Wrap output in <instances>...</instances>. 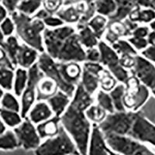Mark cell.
<instances>
[{
	"mask_svg": "<svg viewBox=\"0 0 155 155\" xmlns=\"http://www.w3.org/2000/svg\"><path fill=\"white\" fill-rule=\"evenodd\" d=\"M44 52L59 63L85 61V50L78 41L77 30L64 25L56 29L46 28L43 34Z\"/></svg>",
	"mask_w": 155,
	"mask_h": 155,
	"instance_id": "obj_1",
	"label": "cell"
},
{
	"mask_svg": "<svg viewBox=\"0 0 155 155\" xmlns=\"http://www.w3.org/2000/svg\"><path fill=\"white\" fill-rule=\"evenodd\" d=\"M61 118V124L75 143L80 155H87L92 124L85 112L69 105Z\"/></svg>",
	"mask_w": 155,
	"mask_h": 155,
	"instance_id": "obj_2",
	"label": "cell"
},
{
	"mask_svg": "<svg viewBox=\"0 0 155 155\" xmlns=\"http://www.w3.org/2000/svg\"><path fill=\"white\" fill-rule=\"evenodd\" d=\"M9 16L14 22L16 37L21 43L34 48L41 54L44 53L45 51L43 34L47 28L44 22L17 11Z\"/></svg>",
	"mask_w": 155,
	"mask_h": 155,
	"instance_id": "obj_3",
	"label": "cell"
},
{
	"mask_svg": "<svg viewBox=\"0 0 155 155\" xmlns=\"http://www.w3.org/2000/svg\"><path fill=\"white\" fill-rule=\"evenodd\" d=\"M36 155H80L75 143L64 127L54 137L44 140L35 150Z\"/></svg>",
	"mask_w": 155,
	"mask_h": 155,
	"instance_id": "obj_4",
	"label": "cell"
},
{
	"mask_svg": "<svg viewBox=\"0 0 155 155\" xmlns=\"http://www.w3.org/2000/svg\"><path fill=\"white\" fill-rule=\"evenodd\" d=\"M136 113L130 111L116 112L107 114L98 125L104 136H128L134 124Z\"/></svg>",
	"mask_w": 155,
	"mask_h": 155,
	"instance_id": "obj_5",
	"label": "cell"
},
{
	"mask_svg": "<svg viewBox=\"0 0 155 155\" xmlns=\"http://www.w3.org/2000/svg\"><path fill=\"white\" fill-rule=\"evenodd\" d=\"M124 104L127 111L137 113L140 111L150 98V89L141 84L135 76L131 74L126 83Z\"/></svg>",
	"mask_w": 155,
	"mask_h": 155,
	"instance_id": "obj_6",
	"label": "cell"
},
{
	"mask_svg": "<svg viewBox=\"0 0 155 155\" xmlns=\"http://www.w3.org/2000/svg\"><path fill=\"white\" fill-rule=\"evenodd\" d=\"M108 147L113 152L121 155H155L146 144L128 136H105Z\"/></svg>",
	"mask_w": 155,
	"mask_h": 155,
	"instance_id": "obj_7",
	"label": "cell"
},
{
	"mask_svg": "<svg viewBox=\"0 0 155 155\" xmlns=\"http://www.w3.org/2000/svg\"><path fill=\"white\" fill-rule=\"evenodd\" d=\"M98 48L100 52L99 63L114 76L117 81L125 84L130 75L127 69L120 65V56L105 41H99Z\"/></svg>",
	"mask_w": 155,
	"mask_h": 155,
	"instance_id": "obj_8",
	"label": "cell"
},
{
	"mask_svg": "<svg viewBox=\"0 0 155 155\" xmlns=\"http://www.w3.org/2000/svg\"><path fill=\"white\" fill-rule=\"evenodd\" d=\"M37 66L43 74L44 77H46L53 80L58 85L59 90L64 92L70 98H72L75 88L70 87L64 81L59 69V63L51 58L47 53L41 54L39 57Z\"/></svg>",
	"mask_w": 155,
	"mask_h": 155,
	"instance_id": "obj_9",
	"label": "cell"
},
{
	"mask_svg": "<svg viewBox=\"0 0 155 155\" xmlns=\"http://www.w3.org/2000/svg\"><path fill=\"white\" fill-rule=\"evenodd\" d=\"M44 77L43 74L37 66V63L28 69V82L23 95H21V114L23 119L28 115L32 106L35 104L37 98V87L39 81Z\"/></svg>",
	"mask_w": 155,
	"mask_h": 155,
	"instance_id": "obj_10",
	"label": "cell"
},
{
	"mask_svg": "<svg viewBox=\"0 0 155 155\" xmlns=\"http://www.w3.org/2000/svg\"><path fill=\"white\" fill-rule=\"evenodd\" d=\"M128 137L144 144L149 143L155 147V124L140 111L137 112Z\"/></svg>",
	"mask_w": 155,
	"mask_h": 155,
	"instance_id": "obj_11",
	"label": "cell"
},
{
	"mask_svg": "<svg viewBox=\"0 0 155 155\" xmlns=\"http://www.w3.org/2000/svg\"><path fill=\"white\" fill-rule=\"evenodd\" d=\"M16 137L19 147L25 150H35L41 143V139L34 125L27 117L20 125L12 130Z\"/></svg>",
	"mask_w": 155,
	"mask_h": 155,
	"instance_id": "obj_12",
	"label": "cell"
},
{
	"mask_svg": "<svg viewBox=\"0 0 155 155\" xmlns=\"http://www.w3.org/2000/svg\"><path fill=\"white\" fill-rule=\"evenodd\" d=\"M132 75L135 76L141 84L150 90L155 88V65L141 55L135 57V64L131 69Z\"/></svg>",
	"mask_w": 155,
	"mask_h": 155,
	"instance_id": "obj_13",
	"label": "cell"
},
{
	"mask_svg": "<svg viewBox=\"0 0 155 155\" xmlns=\"http://www.w3.org/2000/svg\"><path fill=\"white\" fill-rule=\"evenodd\" d=\"M87 6V1L75 2L71 5L63 6L57 12L55 16L61 19L65 25L73 26L77 25L81 19V16L85 11Z\"/></svg>",
	"mask_w": 155,
	"mask_h": 155,
	"instance_id": "obj_14",
	"label": "cell"
},
{
	"mask_svg": "<svg viewBox=\"0 0 155 155\" xmlns=\"http://www.w3.org/2000/svg\"><path fill=\"white\" fill-rule=\"evenodd\" d=\"M109 150L104 134L98 125L92 124L87 155H109Z\"/></svg>",
	"mask_w": 155,
	"mask_h": 155,
	"instance_id": "obj_15",
	"label": "cell"
},
{
	"mask_svg": "<svg viewBox=\"0 0 155 155\" xmlns=\"http://www.w3.org/2000/svg\"><path fill=\"white\" fill-rule=\"evenodd\" d=\"M59 69L64 81L68 86L75 88L81 81L82 74V66L81 64L78 62L59 63Z\"/></svg>",
	"mask_w": 155,
	"mask_h": 155,
	"instance_id": "obj_16",
	"label": "cell"
},
{
	"mask_svg": "<svg viewBox=\"0 0 155 155\" xmlns=\"http://www.w3.org/2000/svg\"><path fill=\"white\" fill-rule=\"evenodd\" d=\"M40 54L37 50L21 43L16 56V68L28 70L37 63Z\"/></svg>",
	"mask_w": 155,
	"mask_h": 155,
	"instance_id": "obj_17",
	"label": "cell"
},
{
	"mask_svg": "<svg viewBox=\"0 0 155 155\" xmlns=\"http://www.w3.org/2000/svg\"><path fill=\"white\" fill-rule=\"evenodd\" d=\"M131 32L128 30L124 22H109L104 34L105 41L109 45H113L116 41L125 37H130Z\"/></svg>",
	"mask_w": 155,
	"mask_h": 155,
	"instance_id": "obj_18",
	"label": "cell"
},
{
	"mask_svg": "<svg viewBox=\"0 0 155 155\" xmlns=\"http://www.w3.org/2000/svg\"><path fill=\"white\" fill-rule=\"evenodd\" d=\"M54 116V113L47 102H37L32 106L27 115V118L37 126Z\"/></svg>",
	"mask_w": 155,
	"mask_h": 155,
	"instance_id": "obj_19",
	"label": "cell"
},
{
	"mask_svg": "<svg viewBox=\"0 0 155 155\" xmlns=\"http://www.w3.org/2000/svg\"><path fill=\"white\" fill-rule=\"evenodd\" d=\"M116 9L114 14L108 18L109 22H124L128 19L131 12L140 7L137 1L116 0Z\"/></svg>",
	"mask_w": 155,
	"mask_h": 155,
	"instance_id": "obj_20",
	"label": "cell"
},
{
	"mask_svg": "<svg viewBox=\"0 0 155 155\" xmlns=\"http://www.w3.org/2000/svg\"><path fill=\"white\" fill-rule=\"evenodd\" d=\"M61 127V118L54 116L49 120L37 124L36 128L41 139L46 140L58 135L60 131Z\"/></svg>",
	"mask_w": 155,
	"mask_h": 155,
	"instance_id": "obj_21",
	"label": "cell"
},
{
	"mask_svg": "<svg viewBox=\"0 0 155 155\" xmlns=\"http://www.w3.org/2000/svg\"><path fill=\"white\" fill-rule=\"evenodd\" d=\"M59 91L58 85L53 80L43 77L37 87V102H47Z\"/></svg>",
	"mask_w": 155,
	"mask_h": 155,
	"instance_id": "obj_22",
	"label": "cell"
},
{
	"mask_svg": "<svg viewBox=\"0 0 155 155\" xmlns=\"http://www.w3.org/2000/svg\"><path fill=\"white\" fill-rule=\"evenodd\" d=\"M93 102L92 95L88 94L79 83L76 87L70 104L76 109L85 112L90 106L93 105Z\"/></svg>",
	"mask_w": 155,
	"mask_h": 155,
	"instance_id": "obj_23",
	"label": "cell"
},
{
	"mask_svg": "<svg viewBox=\"0 0 155 155\" xmlns=\"http://www.w3.org/2000/svg\"><path fill=\"white\" fill-rule=\"evenodd\" d=\"M71 100V98L59 90L53 97L48 99L47 102L53 112L54 116L61 117L70 105Z\"/></svg>",
	"mask_w": 155,
	"mask_h": 155,
	"instance_id": "obj_24",
	"label": "cell"
},
{
	"mask_svg": "<svg viewBox=\"0 0 155 155\" xmlns=\"http://www.w3.org/2000/svg\"><path fill=\"white\" fill-rule=\"evenodd\" d=\"M76 30H77L78 41L84 49L87 50L98 47L100 40L98 39V37L95 36L88 25L79 28H76Z\"/></svg>",
	"mask_w": 155,
	"mask_h": 155,
	"instance_id": "obj_25",
	"label": "cell"
},
{
	"mask_svg": "<svg viewBox=\"0 0 155 155\" xmlns=\"http://www.w3.org/2000/svg\"><path fill=\"white\" fill-rule=\"evenodd\" d=\"M28 82V70L21 68L15 69L14 80L12 85L13 94L16 97H21Z\"/></svg>",
	"mask_w": 155,
	"mask_h": 155,
	"instance_id": "obj_26",
	"label": "cell"
},
{
	"mask_svg": "<svg viewBox=\"0 0 155 155\" xmlns=\"http://www.w3.org/2000/svg\"><path fill=\"white\" fill-rule=\"evenodd\" d=\"M21 43L19 42L18 37L15 35L11 37H6L4 41L3 44L1 45L5 53L7 54L8 58L12 63L13 66L16 68V56H17L18 51L20 48Z\"/></svg>",
	"mask_w": 155,
	"mask_h": 155,
	"instance_id": "obj_27",
	"label": "cell"
},
{
	"mask_svg": "<svg viewBox=\"0 0 155 155\" xmlns=\"http://www.w3.org/2000/svg\"><path fill=\"white\" fill-rule=\"evenodd\" d=\"M131 21L137 23H151L155 19V11L150 9H142L140 6L133 11L129 16Z\"/></svg>",
	"mask_w": 155,
	"mask_h": 155,
	"instance_id": "obj_28",
	"label": "cell"
},
{
	"mask_svg": "<svg viewBox=\"0 0 155 155\" xmlns=\"http://www.w3.org/2000/svg\"><path fill=\"white\" fill-rule=\"evenodd\" d=\"M80 84L88 94L92 95L99 87V77L91 74L82 68Z\"/></svg>",
	"mask_w": 155,
	"mask_h": 155,
	"instance_id": "obj_29",
	"label": "cell"
},
{
	"mask_svg": "<svg viewBox=\"0 0 155 155\" xmlns=\"http://www.w3.org/2000/svg\"><path fill=\"white\" fill-rule=\"evenodd\" d=\"M0 120H2L5 127L13 130L21 124L23 119L19 113L10 111L0 107Z\"/></svg>",
	"mask_w": 155,
	"mask_h": 155,
	"instance_id": "obj_30",
	"label": "cell"
},
{
	"mask_svg": "<svg viewBox=\"0 0 155 155\" xmlns=\"http://www.w3.org/2000/svg\"><path fill=\"white\" fill-rule=\"evenodd\" d=\"M126 92V87L124 84L120 83L116 85L111 92H109V95L113 100V106H114L115 111L116 112H124L127 111L124 107V98Z\"/></svg>",
	"mask_w": 155,
	"mask_h": 155,
	"instance_id": "obj_31",
	"label": "cell"
},
{
	"mask_svg": "<svg viewBox=\"0 0 155 155\" xmlns=\"http://www.w3.org/2000/svg\"><path fill=\"white\" fill-rule=\"evenodd\" d=\"M108 25V18L102 16L101 15L96 14L88 23L89 28L93 31L98 39L100 40L104 37Z\"/></svg>",
	"mask_w": 155,
	"mask_h": 155,
	"instance_id": "obj_32",
	"label": "cell"
},
{
	"mask_svg": "<svg viewBox=\"0 0 155 155\" xmlns=\"http://www.w3.org/2000/svg\"><path fill=\"white\" fill-rule=\"evenodd\" d=\"M0 107L10 111L19 113L21 112V104L18 99V97L11 92H5L0 101Z\"/></svg>",
	"mask_w": 155,
	"mask_h": 155,
	"instance_id": "obj_33",
	"label": "cell"
},
{
	"mask_svg": "<svg viewBox=\"0 0 155 155\" xmlns=\"http://www.w3.org/2000/svg\"><path fill=\"white\" fill-rule=\"evenodd\" d=\"M96 14L101 15L106 18H109L114 14L116 9V1L112 0H98L95 1Z\"/></svg>",
	"mask_w": 155,
	"mask_h": 155,
	"instance_id": "obj_34",
	"label": "cell"
},
{
	"mask_svg": "<svg viewBox=\"0 0 155 155\" xmlns=\"http://www.w3.org/2000/svg\"><path fill=\"white\" fill-rule=\"evenodd\" d=\"M19 147L13 130H6L0 135V150H13Z\"/></svg>",
	"mask_w": 155,
	"mask_h": 155,
	"instance_id": "obj_35",
	"label": "cell"
},
{
	"mask_svg": "<svg viewBox=\"0 0 155 155\" xmlns=\"http://www.w3.org/2000/svg\"><path fill=\"white\" fill-rule=\"evenodd\" d=\"M85 114L91 124L99 125L105 120L108 113L97 104H93L85 112Z\"/></svg>",
	"mask_w": 155,
	"mask_h": 155,
	"instance_id": "obj_36",
	"label": "cell"
},
{
	"mask_svg": "<svg viewBox=\"0 0 155 155\" xmlns=\"http://www.w3.org/2000/svg\"><path fill=\"white\" fill-rule=\"evenodd\" d=\"M42 7L41 1H19L17 12L28 16H34L37 11Z\"/></svg>",
	"mask_w": 155,
	"mask_h": 155,
	"instance_id": "obj_37",
	"label": "cell"
},
{
	"mask_svg": "<svg viewBox=\"0 0 155 155\" xmlns=\"http://www.w3.org/2000/svg\"><path fill=\"white\" fill-rule=\"evenodd\" d=\"M117 85L118 81L109 71L106 68L102 71L99 75V87L101 90L109 93Z\"/></svg>",
	"mask_w": 155,
	"mask_h": 155,
	"instance_id": "obj_38",
	"label": "cell"
},
{
	"mask_svg": "<svg viewBox=\"0 0 155 155\" xmlns=\"http://www.w3.org/2000/svg\"><path fill=\"white\" fill-rule=\"evenodd\" d=\"M14 75L15 70L0 68V88H2L5 92H11L12 90Z\"/></svg>",
	"mask_w": 155,
	"mask_h": 155,
	"instance_id": "obj_39",
	"label": "cell"
},
{
	"mask_svg": "<svg viewBox=\"0 0 155 155\" xmlns=\"http://www.w3.org/2000/svg\"><path fill=\"white\" fill-rule=\"evenodd\" d=\"M116 52L119 56H124V55H132L136 56L138 54V52L133 48L127 40L121 39L120 41H116L113 45H110Z\"/></svg>",
	"mask_w": 155,
	"mask_h": 155,
	"instance_id": "obj_40",
	"label": "cell"
},
{
	"mask_svg": "<svg viewBox=\"0 0 155 155\" xmlns=\"http://www.w3.org/2000/svg\"><path fill=\"white\" fill-rule=\"evenodd\" d=\"M96 102L97 105L105 110L108 114L115 112L113 100L108 92H104L102 90H99L96 94Z\"/></svg>",
	"mask_w": 155,
	"mask_h": 155,
	"instance_id": "obj_41",
	"label": "cell"
},
{
	"mask_svg": "<svg viewBox=\"0 0 155 155\" xmlns=\"http://www.w3.org/2000/svg\"><path fill=\"white\" fill-rule=\"evenodd\" d=\"M96 15V9H95V1H87V6L85 11L81 16L79 22L76 25L75 28L87 26L90 20Z\"/></svg>",
	"mask_w": 155,
	"mask_h": 155,
	"instance_id": "obj_42",
	"label": "cell"
},
{
	"mask_svg": "<svg viewBox=\"0 0 155 155\" xmlns=\"http://www.w3.org/2000/svg\"><path fill=\"white\" fill-rule=\"evenodd\" d=\"M63 2L64 1L61 0H47L42 2V8L45 9L51 16H55L57 12L63 7Z\"/></svg>",
	"mask_w": 155,
	"mask_h": 155,
	"instance_id": "obj_43",
	"label": "cell"
},
{
	"mask_svg": "<svg viewBox=\"0 0 155 155\" xmlns=\"http://www.w3.org/2000/svg\"><path fill=\"white\" fill-rule=\"evenodd\" d=\"M0 30L5 38L13 35L14 32H16V27L10 16H8L3 22L0 23Z\"/></svg>",
	"mask_w": 155,
	"mask_h": 155,
	"instance_id": "obj_44",
	"label": "cell"
},
{
	"mask_svg": "<svg viewBox=\"0 0 155 155\" xmlns=\"http://www.w3.org/2000/svg\"><path fill=\"white\" fill-rule=\"evenodd\" d=\"M127 41L133 46V48L137 51H143L146 49L149 44H148L147 38H141V37H130L127 38Z\"/></svg>",
	"mask_w": 155,
	"mask_h": 155,
	"instance_id": "obj_45",
	"label": "cell"
},
{
	"mask_svg": "<svg viewBox=\"0 0 155 155\" xmlns=\"http://www.w3.org/2000/svg\"><path fill=\"white\" fill-rule=\"evenodd\" d=\"M82 68L87 71L88 72L93 74L95 75H100L102 71L104 70L105 68L100 63H95V62H84L82 65Z\"/></svg>",
	"mask_w": 155,
	"mask_h": 155,
	"instance_id": "obj_46",
	"label": "cell"
},
{
	"mask_svg": "<svg viewBox=\"0 0 155 155\" xmlns=\"http://www.w3.org/2000/svg\"><path fill=\"white\" fill-rule=\"evenodd\" d=\"M100 61V52L97 48H90L85 50V62H95L99 63Z\"/></svg>",
	"mask_w": 155,
	"mask_h": 155,
	"instance_id": "obj_47",
	"label": "cell"
},
{
	"mask_svg": "<svg viewBox=\"0 0 155 155\" xmlns=\"http://www.w3.org/2000/svg\"><path fill=\"white\" fill-rule=\"evenodd\" d=\"M43 22H44V25L46 26L47 28L49 29H56L65 25L60 18H58L56 16H48Z\"/></svg>",
	"mask_w": 155,
	"mask_h": 155,
	"instance_id": "obj_48",
	"label": "cell"
},
{
	"mask_svg": "<svg viewBox=\"0 0 155 155\" xmlns=\"http://www.w3.org/2000/svg\"><path fill=\"white\" fill-rule=\"evenodd\" d=\"M136 56H132V55H124V56H120V65L124 68L127 69V70H128V69L131 70L134 67V64H135Z\"/></svg>",
	"mask_w": 155,
	"mask_h": 155,
	"instance_id": "obj_49",
	"label": "cell"
},
{
	"mask_svg": "<svg viewBox=\"0 0 155 155\" xmlns=\"http://www.w3.org/2000/svg\"><path fill=\"white\" fill-rule=\"evenodd\" d=\"M0 68H5L12 70L16 69L1 45H0Z\"/></svg>",
	"mask_w": 155,
	"mask_h": 155,
	"instance_id": "obj_50",
	"label": "cell"
},
{
	"mask_svg": "<svg viewBox=\"0 0 155 155\" xmlns=\"http://www.w3.org/2000/svg\"><path fill=\"white\" fill-rule=\"evenodd\" d=\"M19 1H16V0H3L1 1V3L3 5L4 8L6 9L9 15L10 16L12 13L17 11V6Z\"/></svg>",
	"mask_w": 155,
	"mask_h": 155,
	"instance_id": "obj_51",
	"label": "cell"
},
{
	"mask_svg": "<svg viewBox=\"0 0 155 155\" xmlns=\"http://www.w3.org/2000/svg\"><path fill=\"white\" fill-rule=\"evenodd\" d=\"M150 32V27L147 26H138L133 32L131 37H141V38H147L149 33Z\"/></svg>",
	"mask_w": 155,
	"mask_h": 155,
	"instance_id": "obj_52",
	"label": "cell"
},
{
	"mask_svg": "<svg viewBox=\"0 0 155 155\" xmlns=\"http://www.w3.org/2000/svg\"><path fill=\"white\" fill-rule=\"evenodd\" d=\"M141 56L151 63L155 64V46H148L140 52Z\"/></svg>",
	"mask_w": 155,
	"mask_h": 155,
	"instance_id": "obj_53",
	"label": "cell"
},
{
	"mask_svg": "<svg viewBox=\"0 0 155 155\" xmlns=\"http://www.w3.org/2000/svg\"><path fill=\"white\" fill-rule=\"evenodd\" d=\"M137 2L141 8L143 7L145 9H150L155 11V0H141L137 1Z\"/></svg>",
	"mask_w": 155,
	"mask_h": 155,
	"instance_id": "obj_54",
	"label": "cell"
},
{
	"mask_svg": "<svg viewBox=\"0 0 155 155\" xmlns=\"http://www.w3.org/2000/svg\"><path fill=\"white\" fill-rule=\"evenodd\" d=\"M51 16V15H50L49 13H48V12H47L46 10H45V9H43V8L41 7V9L37 11V13H36V14L34 15L33 17L36 18V19H40V20H42V21H44V19H46V18L48 17V16Z\"/></svg>",
	"mask_w": 155,
	"mask_h": 155,
	"instance_id": "obj_55",
	"label": "cell"
},
{
	"mask_svg": "<svg viewBox=\"0 0 155 155\" xmlns=\"http://www.w3.org/2000/svg\"><path fill=\"white\" fill-rule=\"evenodd\" d=\"M8 16H9V13L6 11V9L4 8V6L1 3V1H0V23L3 22Z\"/></svg>",
	"mask_w": 155,
	"mask_h": 155,
	"instance_id": "obj_56",
	"label": "cell"
},
{
	"mask_svg": "<svg viewBox=\"0 0 155 155\" xmlns=\"http://www.w3.org/2000/svg\"><path fill=\"white\" fill-rule=\"evenodd\" d=\"M147 41L149 46H155V31H150L147 37Z\"/></svg>",
	"mask_w": 155,
	"mask_h": 155,
	"instance_id": "obj_57",
	"label": "cell"
},
{
	"mask_svg": "<svg viewBox=\"0 0 155 155\" xmlns=\"http://www.w3.org/2000/svg\"><path fill=\"white\" fill-rule=\"evenodd\" d=\"M6 128H7V127H5V124L2 123V120H0V135H1V134H4L5 131L7 130H6Z\"/></svg>",
	"mask_w": 155,
	"mask_h": 155,
	"instance_id": "obj_58",
	"label": "cell"
},
{
	"mask_svg": "<svg viewBox=\"0 0 155 155\" xmlns=\"http://www.w3.org/2000/svg\"><path fill=\"white\" fill-rule=\"evenodd\" d=\"M5 37H4V35L2 34V31H1V30H0V45H2V44H3L4 41H5Z\"/></svg>",
	"mask_w": 155,
	"mask_h": 155,
	"instance_id": "obj_59",
	"label": "cell"
},
{
	"mask_svg": "<svg viewBox=\"0 0 155 155\" xmlns=\"http://www.w3.org/2000/svg\"><path fill=\"white\" fill-rule=\"evenodd\" d=\"M5 91H4L3 89H2V88H0V101L2 100V97H3L4 94H5Z\"/></svg>",
	"mask_w": 155,
	"mask_h": 155,
	"instance_id": "obj_60",
	"label": "cell"
},
{
	"mask_svg": "<svg viewBox=\"0 0 155 155\" xmlns=\"http://www.w3.org/2000/svg\"><path fill=\"white\" fill-rule=\"evenodd\" d=\"M109 155H121V154H120V153H116V152H113V150H111L110 149L109 150Z\"/></svg>",
	"mask_w": 155,
	"mask_h": 155,
	"instance_id": "obj_61",
	"label": "cell"
},
{
	"mask_svg": "<svg viewBox=\"0 0 155 155\" xmlns=\"http://www.w3.org/2000/svg\"><path fill=\"white\" fill-rule=\"evenodd\" d=\"M151 92H152V95H153L155 98V88H153V89L151 90Z\"/></svg>",
	"mask_w": 155,
	"mask_h": 155,
	"instance_id": "obj_62",
	"label": "cell"
}]
</instances>
